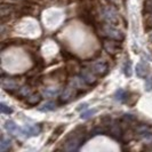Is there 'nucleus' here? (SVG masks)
<instances>
[{
	"label": "nucleus",
	"mask_w": 152,
	"mask_h": 152,
	"mask_svg": "<svg viewBox=\"0 0 152 152\" xmlns=\"http://www.w3.org/2000/svg\"><path fill=\"white\" fill-rule=\"evenodd\" d=\"M132 64H130V62H126L125 63V66H124V72H125V75L127 77H130L132 76Z\"/></svg>",
	"instance_id": "nucleus-6"
},
{
	"label": "nucleus",
	"mask_w": 152,
	"mask_h": 152,
	"mask_svg": "<svg viewBox=\"0 0 152 152\" xmlns=\"http://www.w3.org/2000/svg\"><path fill=\"white\" fill-rule=\"evenodd\" d=\"M148 72H149V68L145 65L144 63H138V64H137V66H136L137 76L141 77V78H146Z\"/></svg>",
	"instance_id": "nucleus-3"
},
{
	"label": "nucleus",
	"mask_w": 152,
	"mask_h": 152,
	"mask_svg": "<svg viewBox=\"0 0 152 152\" xmlns=\"http://www.w3.org/2000/svg\"><path fill=\"white\" fill-rule=\"evenodd\" d=\"M0 110H1V112H2V113H7V114L13 112V109L7 107L5 103H1V104H0Z\"/></svg>",
	"instance_id": "nucleus-7"
},
{
	"label": "nucleus",
	"mask_w": 152,
	"mask_h": 152,
	"mask_svg": "<svg viewBox=\"0 0 152 152\" xmlns=\"http://www.w3.org/2000/svg\"><path fill=\"white\" fill-rule=\"evenodd\" d=\"M40 130L41 128L39 127V126H25V127H23L22 128V135L26 137H31V136H36V135H38L39 133H40Z\"/></svg>",
	"instance_id": "nucleus-1"
},
{
	"label": "nucleus",
	"mask_w": 152,
	"mask_h": 152,
	"mask_svg": "<svg viewBox=\"0 0 152 152\" xmlns=\"http://www.w3.org/2000/svg\"><path fill=\"white\" fill-rule=\"evenodd\" d=\"M5 128L7 129L8 133L14 134V135H18V134L22 133V128H18V126H17L14 121H12V120H8V121L6 122Z\"/></svg>",
	"instance_id": "nucleus-2"
},
{
	"label": "nucleus",
	"mask_w": 152,
	"mask_h": 152,
	"mask_svg": "<svg viewBox=\"0 0 152 152\" xmlns=\"http://www.w3.org/2000/svg\"><path fill=\"white\" fill-rule=\"evenodd\" d=\"M145 89H148V91H152V78H149V79H146V83H145Z\"/></svg>",
	"instance_id": "nucleus-11"
},
{
	"label": "nucleus",
	"mask_w": 152,
	"mask_h": 152,
	"mask_svg": "<svg viewBox=\"0 0 152 152\" xmlns=\"http://www.w3.org/2000/svg\"><path fill=\"white\" fill-rule=\"evenodd\" d=\"M96 112V110H89V111H87V112H85V113H81V118L83 119H87V118H89L91 115Z\"/></svg>",
	"instance_id": "nucleus-10"
},
{
	"label": "nucleus",
	"mask_w": 152,
	"mask_h": 152,
	"mask_svg": "<svg viewBox=\"0 0 152 152\" xmlns=\"http://www.w3.org/2000/svg\"><path fill=\"white\" fill-rule=\"evenodd\" d=\"M9 146H10V141L7 140L5 136L1 137V143H0V150L1 151H5V150H7L9 149Z\"/></svg>",
	"instance_id": "nucleus-5"
},
{
	"label": "nucleus",
	"mask_w": 152,
	"mask_h": 152,
	"mask_svg": "<svg viewBox=\"0 0 152 152\" xmlns=\"http://www.w3.org/2000/svg\"><path fill=\"white\" fill-rule=\"evenodd\" d=\"M40 99H41L40 96H32V99H29L28 102H29L30 104H32V105H34V104H38L39 102H40Z\"/></svg>",
	"instance_id": "nucleus-9"
},
{
	"label": "nucleus",
	"mask_w": 152,
	"mask_h": 152,
	"mask_svg": "<svg viewBox=\"0 0 152 152\" xmlns=\"http://www.w3.org/2000/svg\"><path fill=\"white\" fill-rule=\"evenodd\" d=\"M107 70V66L105 63H103V62H99V63H96V64H94V72H96V73H99V75H103V73H105Z\"/></svg>",
	"instance_id": "nucleus-4"
},
{
	"label": "nucleus",
	"mask_w": 152,
	"mask_h": 152,
	"mask_svg": "<svg viewBox=\"0 0 152 152\" xmlns=\"http://www.w3.org/2000/svg\"><path fill=\"white\" fill-rule=\"evenodd\" d=\"M54 109H55V104H53V103H47L42 107H40V111H52Z\"/></svg>",
	"instance_id": "nucleus-8"
}]
</instances>
